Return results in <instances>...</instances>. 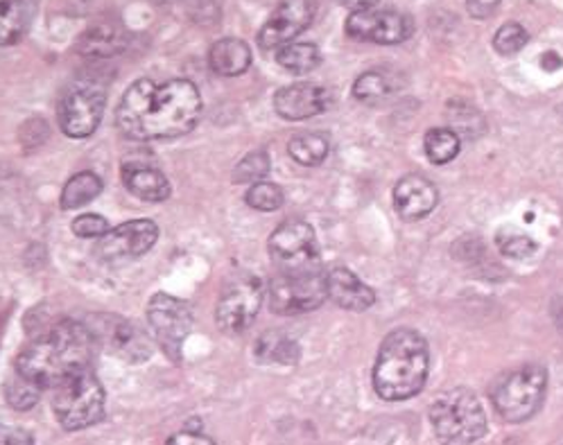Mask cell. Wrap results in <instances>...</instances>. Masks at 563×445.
<instances>
[{
  "label": "cell",
  "mask_w": 563,
  "mask_h": 445,
  "mask_svg": "<svg viewBox=\"0 0 563 445\" xmlns=\"http://www.w3.org/2000/svg\"><path fill=\"white\" fill-rule=\"evenodd\" d=\"M548 387V371L539 364H526L494 387V404L498 414L509 423H522L537 414Z\"/></svg>",
  "instance_id": "6"
},
{
  "label": "cell",
  "mask_w": 563,
  "mask_h": 445,
  "mask_svg": "<svg viewBox=\"0 0 563 445\" xmlns=\"http://www.w3.org/2000/svg\"><path fill=\"white\" fill-rule=\"evenodd\" d=\"M426 154L437 166L451 164L460 154V136L453 130L437 127L426 134Z\"/></svg>",
  "instance_id": "28"
},
{
  "label": "cell",
  "mask_w": 563,
  "mask_h": 445,
  "mask_svg": "<svg viewBox=\"0 0 563 445\" xmlns=\"http://www.w3.org/2000/svg\"><path fill=\"white\" fill-rule=\"evenodd\" d=\"M158 240V226L150 220H134L115 226L100 237L96 254L102 263H128L145 256Z\"/></svg>",
  "instance_id": "13"
},
{
  "label": "cell",
  "mask_w": 563,
  "mask_h": 445,
  "mask_svg": "<svg viewBox=\"0 0 563 445\" xmlns=\"http://www.w3.org/2000/svg\"><path fill=\"white\" fill-rule=\"evenodd\" d=\"M500 3L503 0H466V8L473 19H487L498 10Z\"/></svg>",
  "instance_id": "36"
},
{
  "label": "cell",
  "mask_w": 563,
  "mask_h": 445,
  "mask_svg": "<svg viewBox=\"0 0 563 445\" xmlns=\"http://www.w3.org/2000/svg\"><path fill=\"white\" fill-rule=\"evenodd\" d=\"M202 113V96L188 79H170L152 85L150 79L134 82L115 111V123L136 141L179 138L188 134Z\"/></svg>",
  "instance_id": "1"
},
{
  "label": "cell",
  "mask_w": 563,
  "mask_h": 445,
  "mask_svg": "<svg viewBox=\"0 0 563 445\" xmlns=\"http://www.w3.org/2000/svg\"><path fill=\"white\" fill-rule=\"evenodd\" d=\"M396 91V79L387 70H369L360 75L353 85V96L360 102L376 104Z\"/></svg>",
  "instance_id": "24"
},
{
  "label": "cell",
  "mask_w": 563,
  "mask_h": 445,
  "mask_svg": "<svg viewBox=\"0 0 563 445\" xmlns=\"http://www.w3.org/2000/svg\"><path fill=\"white\" fill-rule=\"evenodd\" d=\"M0 445H34V438L21 427L0 425Z\"/></svg>",
  "instance_id": "35"
},
{
  "label": "cell",
  "mask_w": 563,
  "mask_h": 445,
  "mask_svg": "<svg viewBox=\"0 0 563 445\" xmlns=\"http://www.w3.org/2000/svg\"><path fill=\"white\" fill-rule=\"evenodd\" d=\"M168 445H216V443L199 432H179L168 438Z\"/></svg>",
  "instance_id": "37"
},
{
  "label": "cell",
  "mask_w": 563,
  "mask_h": 445,
  "mask_svg": "<svg viewBox=\"0 0 563 445\" xmlns=\"http://www.w3.org/2000/svg\"><path fill=\"white\" fill-rule=\"evenodd\" d=\"M412 19L391 10H365L353 12L346 21V34L355 42H369L380 46L404 44L412 36Z\"/></svg>",
  "instance_id": "14"
},
{
  "label": "cell",
  "mask_w": 563,
  "mask_h": 445,
  "mask_svg": "<svg viewBox=\"0 0 563 445\" xmlns=\"http://www.w3.org/2000/svg\"><path fill=\"white\" fill-rule=\"evenodd\" d=\"M93 348L96 342L85 323L59 321L19 353L16 374L38 389H55L91 369Z\"/></svg>",
  "instance_id": "2"
},
{
  "label": "cell",
  "mask_w": 563,
  "mask_h": 445,
  "mask_svg": "<svg viewBox=\"0 0 563 445\" xmlns=\"http://www.w3.org/2000/svg\"><path fill=\"white\" fill-rule=\"evenodd\" d=\"M269 258L280 276H306L321 271L314 231L303 220H288L269 237Z\"/></svg>",
  "instance_id": "7"
},
{
  "label": "cell",
  "mask_w": 563,
  "mask_h": 445,
  "mask_svg": "<svg viewBox=\"0 0 563 445\" xmlns=\"http://www.w3.org/2000/svg\"><path fill=\"white\" fill-rule=\"evenodd\" d=\"M327 286H329V299L338 303L344 310L362 312L369 310L376 303V294L369 286H365L351 269L335 267L327 274Z\"/></svg>",
  "instance_id": "18"
},
{
  "label": "cell",
  "mask_w": 563,
  "mask_h": 445,
  "mask_svg": "<svg viewBox=\"0 0 563 445\" xmlns=\"http://www.w3.org/2000/svg\"><path fill=\"white\" fill-rule=\"evenodd\" d=\"M102 192V181L93 173H79L68 179L62 192V209L64 211H75L87 207L89 201H93Z\"/></svg>",
  "instance_id": "23"
},
{
  "label": "cell",
  "mask_w": 563,
  "mask_h": 445,
  "mask_svg": "<svg viewBox=\"0 0 563 445\" xmlns=\"http://www.w3.org/2000/svg\"><path fill=\"white\" fill-rule=\"evenodd\" d=\"M498 247L509 258H528L537 252V242L520 231H507L498 235Z\"/></svg>",
  "instance_id": "33"
},
{
  "label": "cell",
  "mask_w": 563,
  "mask_h": 445,
  "mask_svg": "<svg viewBox=\"0 0 563 445\" xmlns=\"http://www.w3.org/2000/svg\"><path fill=\"white\" fill-rule=\"evenodd\" d=\"M437 201H439L437 188L419 175L404 177L394 188V209L408 222L421 220L428 213H432Z\"/></svg>",
  "instance_id": "17"
},
{
  "label": "cell",
  "mask_w": 563,
  "mask_h": 445,
  "mask_svg": "<svg viewBox=\"0 0 563 445\" xmlns=\"http://www.w3.org/2000/svg\"><path fill=\"white\" fill-rule=\"evenodd\" d=\"M128 44V30L113 21L91 25L77 42V53L89 59H109L118 55Z\"/></svg>",
  "instance_id": "20"
},
{
  "label": "cell",
  "mask_w": 563,
  "mask_h": 445,
  "mask_svg": "<svg viewBox=\"0 0 563 445\" xmlns=\"http://www.w3.org/2000/svg\"><path fill=\"white\" fill-rule=\"evenodd\" d=\"M430 423L441 445H473L487 432V416L468 389L441 393L430 408Z\"/></svg>",
  "instance_id": "4"
},
{
  "label": "cell",
  "mask_w": 563,
  "mask_h": 445,
  "mask_svg": "<svg viewBox=\"0 0 563 445\" xmlns=\"http://www.w3.org/2000/svg\"><path fill=\"white\" fill-rule=\"evenodd\" d=\"M42 391H44V389H38L36 385H32L30 380H25V378L19 376V374H16L14 378H10L8 385H5L8 402L12 404L14 410H21V412L34 408V404L38 402V393H42Z\"/></svg>",
  "instance_id": "32"
},
{
  "label": "cell",
  "mask_w": 563,
  "mask_h": 445,
  "mask_svg": "<svg viewBox=\"0 0 563 445\" xmlns=\"http://www.w3.org/2000/svg\"><path fill=\"white\" fill-rule=\"evenodd\" d=\"M107 107V91L93 79L75 82L59 100V127L70 138H89L102 120Z\"/></svg>",
  "instance_id": "9"
},
{
  "label": "cell",
  "mask_w": 563,
  "mask_h": 445,
  "mask_svg": "<svg viewBox=\"0 0 563 445\" xmlns=\"http://www.w3.org/2000/svg\"><path fill=\"white\" fill-rule=\"evenodd\" d=\"M267 173H269V156H267V152L258 149L240 160L238 168L233 170V181L254 186V183L263 181L267 177Z\"/></svg>",
  "instance_id": "30"
},
{
  "label": "cell",
  "mask_w": 563,
  "mask_h": 445,
  "mask_svg": "<svg viewBox=\"0 0 563 445\" xmlns=\"http://www.w3.org/2000/svg\"><path fill=\"white\" fill-rule=\"evenodd\" d=\"M256 357L265 364L278 361V364H295L299 359V346L297 342L288 340L280 333H267L256 344Z\"/></svg>",
  "instance_id": "26"
},
{
  "label": "cell",
  "mask_w": 563,
  "mask_h": 445,
  "mask_svg": "<svg viewBox=\"0 0 563 445\" xmlns=\"http://www.w3.org/2000/svg\"><path fill=\"white\" fill-rule=\"evenodd\" d=\"M209 64H211L213 73H218L222 77H238V75L247 73V68L252 66V51L243 42V38L227 36L213 44V48L209 53Z\"/></svg>",
  "instance_id": "22"
},
{
  "label": "cell",
  "mask_w": 563,
  "mask_h": 445,
  "mask_svg": "<svg viewBox=\"0 0 563 445\" xmlns=\"http://www.w3.org/2000/svg\"><path fill=\"white\" fill-rule=\"evenodd\" d=\"M317 14V0H280L274 14L258 32V46L263 51H278L310 27Z\"/></svg>",
  "instance_id": "15"
},
{
  "label": "cell",
  "mask_w": 563,
  "mask_h": 445,
  "mask_svg": "<svg viewBox=\"0 0 563 445\" xmlns=\"http://www.w3.org/2000/svg\"><path fill=\"white\" fill-rule=\"evenodd\" d=\"M123 183L132 194L145 201H166L170 197V181L166 175L145 160H125Z\"/></svg>",
  "instance_id": "19"
},
{
  "label": "cell",
  "mask_w": 563,
  "mask_h": 445,
  "mask_svg": "<svg viewBox=\"0 0 563 445\" xmlns=\"http://www.w3.org/2000/svg\"><path fill=\"white\" fill-rule=\"evenodd\" d=\"M288 152L301 166H319L329 156V138L321 134H299L290 141Z\"/></svg>",
  "instance_id": "27"
},
{
  "label": "cell",
  "mask_w": 563,
  "mask_h": 445,
  "mask_svg": "<svg viewBox=\"0 0 563 445\" xmlns=\"http://www.w3.org/2000/svg\"><path fill=\"white\" fill-rule=\"evenodd\" d=\"M284 199H286L284 190H280L276 183H269V181H258L247 192V204L256 211H263V213L278 211L280 207H284Z\"/></svg>",
  "instance_id": "31"
},
{
  "label": "cell",
  "mask_w": 563,
  "mask_h": 445,
  "mask_svg": "<svg viewBox=\"0 0 563 445\" xmlns=\"http://www.w3.org/2000/svg\"><path fill=\"white\" fill-rule=\"evenodd\" d=\"M338 3L342 5V8H346V10H351V14L353 12H365V10H374L380 0H338Z\"/></svg>",
  "instance_id": "38"
},
{
  "label": "cell",
  "mask_w": 563,
  "mask_h": 445,
  "mask_svg": "<svg viewBox=\"0 0 563 445\" xmlns=\"http://www.w3.org/2000/svg\"><path fill=\"white\" fill-rule=\"evenodd\" d=\"M528 44H530V34L520 23H505L494 36V48L503 57L520 53Z\"/></svg>",
  "instance_id": "29"
},
{
  "label": "cell",
  "mask_w": 563,
  "mask_h": 445,
  "mask_svg": "<svg viewBox=\"0 0 563 445\" xmlns=\"http://www.w3.org/2000/svg\"><path fill=\"white\" fill-rule=\"evenodd\" d=\"M85 326L91 333L96 346L104 348L109 355L118 359L141 364L152 357V337L132 319L98 312L85 321Z\"/></svg>",
  "instance_id": "8"
},
{
  "label": "cell",
  "mask_w": 563,
  "mask_h": 445,
  "mask_svg": "<svg viewBox=\"0 0 563 445\" xmlns=\"http://www.w3.org/2000/svg\"><path fill=\"white\" fill-rule=\"evenodd\" d=\"M152 3H156V5H173V3H177V0H152Z\"/></svg>",
  "instance_id": "39"
},
{
  "label": "cell",
  "mask_w": 563,
  "mask_h": 445,
  "mask_svg": "<svg viewBox=\"0 0 563 445\" xmlns=\"http://www.w3.org/2000/svg\"><path fill=\"white\" fill-rule=\"evenodd\" d=\"M428 344L410 329L389 333L374 367V389L383 400H408L417 396L428 378Z\"/></svg>",
  "instance_id": "3"
},
{
  "label": "cell",
  "mask_w": 563,
  "mask_h": 445,
  "mask_svg": "<svg viewBox=\"0 0 563 445\" xmlns=\"http://www.w3.org/2000/svg\"><path fill=\"white\" fill-rule=\"evenodd\" d=\"M263 297L265 290L258 276L243 274L233 278L218 301V326L229 335L245 333L263 305Z\"/></svg>",
  "instance_id": "12"
},
{
  "label": "cell",
  "mask_w": 563,
  "mask_h": 445,
  "mask_svg": "<svg viewBox=\"0 0 563 445\" xmlns=\"http://www.w3.org/2000/svg\"><path fill=\"white\" fill-rule=\"evenodd\" d=\"M329 299L327 274H306V276H280L276 274L267 288V301L272 312L292 316L317 310Z\"/></svg>",
  "instance_id": "10"
},
{
  "label": "cell",
  "mask_w": 563,
  "mask_h": 445,
  "mask_svg": "<svg viewBox=\"0 0 563 445\" xmlns=\"http://www.w3.org/2000/svg\"><path fill=\"white\" fill-rule=\"evenodd\" d=\"M329 104L331 93L324 87L310 82L286 87L274 96V109L286 120H308L312 115L324 113Z\"/></svg>",
  "instance_id": "16"
},
{
  "label": "cell",
  "mask_w": 563,
  "mask_h": 445,
  "mask_svg": "<svg viewBox=\"0 0 563 445\" xmlns=\"http://www.w3.org/2000/svg\"><path fill=\"white\" fill-rule=\"evenodd\" d=\"M147 319L156 344L177 364L195 323L190 305L170 294H154L147 305Z\"/></svg>",
  "instance_id": "11"
},
{
  "label": "cell",
  "mask_w": 563,
  "mask_h": 445,
  "mask_svg": "<svg viewBox=\"0 0 563 445\" xmlns=\"http://www.w3.org/2000/svg\"><path fill=\"white\" fill-rule=\"evenodd\" d=\"M53 412L68 432L87 430L104 416V389L96 374L82 371L53 389Z\"/></svg>",
  "instance_id": "5"
},
{
  "label": "cell",
  "mask_w": 563,
  "mask_h": 445,
  "mask_svg": "<svg viewBox=\"0 0 563 445\" xmlns=\"http://www.w3.org/2000/svg\"><path fill=\"white\" fill-rule=\"evenodd\" d=\"M73 233L77 237H82V240H87V237H102V235L109 233V224H107V220L102 215L87 213V215L75 218Z\"/></svg>",
  "instance_id": "34"
},
{
  "label": "cell",
  "mask_w": 563,
  "mask_h": 445,
  "mask_svg": "<svg viewBox=\"0 0 563 445\" xmlns=\"http://www.w3.org/2000/svg\"><path fill=\"white\" fill-rule=\"evenodd\" d=\"M36 0H0V46H14L27 34Z\"/></svg>",
  "instance_id": "21"
},
{
  "label": "cell",
  "mask_w": 563,
  "mask_h": 445,
  "mask_svg": "<svg viewBox=\"0 0 563 445\" xmlns=\"http://www.w3.org/2000/svg\"><path fill=\"white\" fill-rule=\"evenodd\" d=\"M276 62H278V66H284L286 70H290L295 75H306L321 64V53L314 44H295L292 42V44L276 51Z\"/></svg>",
  "instance_id": "25"
}]
</instances>
